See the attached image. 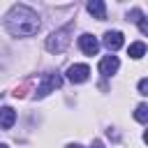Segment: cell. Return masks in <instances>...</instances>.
I'll use <instances>...</instances> for the list:
<instances>
[{"instance_id":"6da1fadb","label":"cell","mask_w":148,"mask_h":148,"mask_svg":"<svg viewBox=\"0 0 148 148\" xmlns=\"http://www.w3.org/2000/svg\"><path fill=\"white\" fill-rule=\"evenodd\" d=\"M42 28L39 14L28 5H14L5 16V30L12 37H32Z\"/></svg>"},{"instance_id":"7a4b0ae2","label":"cell","mask_w":148,"mask_h":148,"mask_svg":"<svg viewBox=\"0 0 148 148\" xmlns=\"http://www.w3.org/2000/svg\"><path fill=\"white\" fill-rule=\"evenodd\" d=\"M72 30H74V21H69L67 25L53 30V32L46 37V42H44L46 51H49V53H62V51L69 46V42H72Z\"/></svg>"},{"instance_id":"3957f363","label":"cell","mask_w":148,"mask_h":148,"mask_svg":"<svg viewBox=\"0 0 148 148\" xmlns=\"http://www.w3.org/2000/svg\"><path fill=\"white\" fill-rule=\"evenodd\" d=\"M60 86H62V76L58 72H46V74H42V81H39V86L35 90V97L42 99V97H46L49 92H53Z\"/></svg>"},{"instance_id":"277c9868","label":"cell","mask_w":148,"mask_h":148,"mask_svg":"<svg viewBox=\"0 0 148 148\" xmlns=\"http://www.w3.org/2000/svg\"><path fill=\"white\" fill-rule=\"evenodd\" d=\"M88 76H90V67L83 62H74L67 69V81H72V83H83V81H88Z\"/></svg>"},{"instance_id":"5b68a950","label":"cell","mask_w":148,"mask_h":148,"mask_svg":"<svg viewBox=\"0 0 148 148\" xmlns=\"http://www.w3.org/2000/svg\"><path fill=\"white\" fill-rule=\"evenodd\" d=\"M79 49H81L86 56H97V51H99V39H97L95 35H90V32H83V35L79 37Z\"/></svg>"},{"instance_id":"8992f818","label":"cell","mask_w":148,"mask_h":148,"mask_svg":"<svg viewBox=\"0 0 148 148\" xmlns=\"http://www.w3.org/2000/svg\"><path fill=\"white\" fill-rule=\"evenodd\" d=\"M102 44L113 53V51H118V49L125 44V37H123L120 30H109V32H104V37H102Z\"/></svg>"},{"instance_id":"52a82bcc","label":"cell","mask_w":148,"mask_h":148,"mask_svg":"<svg viewBox=\"0 0 148 148\" xmlns=\"http://www.w3.org/2000/svg\"><path fill=\"white\" fill-rule=\"evenodd\" d=\"M118 67H120V60L116 56H104L99 60V74L102 76H113L118 72Z\"/></svg>"},{"instance_id":"ba28073f","label":"cell","mask_w":148,"mask_h":148,"mask_svg":"<svg viewBox=\"0 0 148 148\" xmlns=\"http://www.w3.org/2000/svg\"><path fill=\"white\" fill-rule=\"evenodd\" d=\"M86 9H88L95 18H99V21H104V18H106V5H104L102 0H90V2L86 5Z\"/></svg>"},{"instance_id":"9c48e42d","label":"cell","mask_w":148,"mask_h":148,"mask_svg":"<svg viewBox=\"0 0 148 148\" xmlns=\"http://www.w3.org/2000/svg\"><path fill=\"white\" fill-rule=\"evenodd\" d=\"M0 127L2 130H12V125H14V120H16V111L12 109V106H2V111H0Z\"/></svg>"},{"instance_id":"30bf717a","label":"cell","mask_w":148,"mask_h":148,"mask_svg":"<svg viewBox=\"0 0 148 148\" xmlns=\"http://www.w3.org/2000/svg\"><path fill=\"white\" fill-rule=\"evenodd\" d=\"M143 53H146V44H143V42H132V44H130V49H127V56H130V58H134V60L143 58Z\"/></svg>"},{"instance_id":"8fae6325","label":"cell","mask_w":148,"mask_h":148,"mask_svg":"<svg viewBox=\"0 0 148 148\" xmlns=\"http://www.w3.org/2000/svg\"><path fill=\"white\" fill-rule=\"evenodd\" d=\"M134 120L148 125V104H139V106L134 109Z\"/></svg>"},{"instance_id":"7c38bea8","label":"cell","mask_w":148,"mask_h":148,"mask_svg":"<svg viewBox=\"0 0 148 148\" xmlns=\"http://www.w3.org/2000/svg\"><path fill=\"white\" fill-rule=\"evenodd\" d=\"M127 21L141 23V21H143V14H141V9H130V12H127Z\"/></svg>"},{"instance_id":"4fadbf2b","label":"cell","mask_w":148,"mask_h":148,"mask_svg":"<svg viewBox=\"0 0 148 148\" xmlns=\"http://www.w3.org/2000/svg\"><path fill=\"white\" fill-rule=\"evenodd\" d=\"M136 90H139V95H148V79H141L136 83Z\"/></svg>"},{"instance_id":"5bb4252c","label":"cell","mask_w":148,"mask_h":148,"mask_svg":"<svg viewBox=\"0 0 148 148\" xmlns=\"http://www.w3.org/2000/svg\"><path fill=\"white\" fill-rule=\"evenodd\" d=\"M139 30H141L143 35H148V21H141V23H139Z\"/></svg>"},{"instance_id":"9a60e30c","label":"cell","mask_w":148,"mask_h":148,"mask_svg":"<svg viewBox=\"0 0 148 148\" xmlns=\"http://www.w3.org/2000/svg\"><path fill=\"white\" fill-rule=\"evenodd\" d=\"M90 148H104V141H99V139H95V141L90 143Z\"/></svg>"},{"instance_id":"2e32d148","label":"cell","mask_w":148,"mask_h":148,"mask_svg":"<svg viewBox=\"0 0 148 148\" xmlns=\"http://www.w3.org/2000/svg\"><path fill=\"white\" fill-rule=\"evenodd\" d=\"M106 134H109V139H113V141H118V134H116V132H113V130H111V127H109V130H106Z\"/></svg>"},{"instance_id":"e0dca14e","label":"cell","mask_w":148,"mask_h":148,"mask_svg":"<svg viewBox=\"0 0 148 148\" xmlns=\"http://www.w3.org/2000/svg\"><path fill=\"white\" fill-rule=\"evenodd\" d=\"M67 148H83L81 143H67Z\"/></svg>"},{"instance_id":"ac0fdd59","label":"cell","mask_w":148,"mask_h":148,"mask_svg":"<svg viewBox=\"0 0 148 148\" xmlns=\"http://www.w3.org/2000/svg\"><path fill=\"white\" fill-rule=\"evenodd\" d=\"M143 143H146V146H148V130H146V132H143Z\"/></svg>"},{"instance_id":"d6986e66","label":"cell","mask_w":148,"mask_h":148,"mask_svg":"<svg viewBox=\"0 0 148 148\" xmlns=\"http://www.w3.org/2000/svg\"><path fill=\"white\" fill-rule=\"evenodd\" d=\"M0 148H9V146H7V143H2V146H0Z\"/></svg>"}]
</instances>
